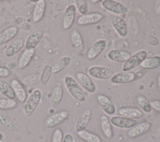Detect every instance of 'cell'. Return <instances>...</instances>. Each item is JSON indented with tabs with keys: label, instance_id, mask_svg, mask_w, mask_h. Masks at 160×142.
<instances>
[{
	"label": "cell",
	"instance_id": "cell-1",
	"mask_svg": "<svg viewBox=\"0 0 160 142\" xmlns=\"http://www.w3.org/2000/svg\"><path fill=\"white\" fill-rule=\"evenodd\" d=\"M64 84L71 96L79 102L85 101V95L81 86L76 80L70 75H66L64 78Z\"/></svg>",
	"mask_w": 160,
	"mask_h": 142
},
{
	"label": "cell",
	"instance_id": "cell-2",
	"mask_svg": "<svg viewBox=\"0 0 160 142\" xmlns=\"http://www.w3.org/2000/svg\"><path fill=\"white\" fill-rule=\"evenodd\" d=\"M42 98V92L39 89H34L27 98L24 103L23 112L27 117H30L39 104Z\"/></svg>",
	"mask_w": 160,
	"mask_h": 142
},
{
	"label": "cell",
	"instance_id": "cell-3",
	"mask_svg": "<svg viewBox=\"0 0 160 142\" xmlns=\"http://www.w3.org/2000/svg\"><path fill=\"white\" fill-rule=\"evenodd\" d=\"M148 53L146 50L142 49L131 55L129 58L126 60L122 66V71H130L137 66H139L142 61L147 58Z\"/></svg>",
	"mask_w": 160,
	"mask_h": 142
},
{
	"label": "cell",
	"instance_id": "cell-4",
	"mask_svg": "<svg viewBox=\"0 0 160 142\" xmlns=\"http://www.w3.org/2000/svg\"><path fill=\"white\" fill-rule=\"evenodd\" d=\"M88 73L91 77L101 80L109 79L114 74L111 68L103 66H92L89 68Z\"/></svg>",
	"mask_w": 160,
	"mask_h": 142
},
{
	"label": "cell",
	"instance_id": "cell-5",
	"mask_svg": "<svg viewBox=\"0 0 160 142\" xmlns=\"http://www.w3.org/2000/svg\"><path fill=\"white\" fill-rule=\"evenodd\" d=\"M69 116L67 110H62L48 116L44 121V125L47 128H53L64 122Z\"/></svg>",
	"mask_w": 160,
	"mask_h": 142
},
{
	"label": "cell",
	"instance_id": "cell-6",
	"mask_svg": "<svg viewBox=\"0 0 160 142\" xmlns=\"http://www.w3.org/2000/svg\"><path fill=\"white\" fill-rule=\"evenodd\" d=\"M101 6L106 10L116 14H125L128 11L123 4L114 0H103L101 1Z\"/></svg>",
	"mask_w": 160,
	"mask_h": 142
},
{
	"label": "cell",
	"instance_id": "cell-7",
	"mask_svg": "<svg viewBox=\"0 0 160 142\" xmlns=\"http://www.w3.org/2000/svg\"><path fill=\"white\" fill-rule=\"evenodd\" d=\"M107 46V41L106 39H100L96 41L89 48L86 53V57L89 60L96 59L102 53Z\"/></svg>",
	"mask_w": 160,
	"mask_h": 142
},
{
	"label": "cell",
	"instance_id": "cell-8",
	"mask_svg": "<svg viewBox=\"0 0 160 142\" xmlns=\"http://www.w3.org/2000/svg\"><path fill=\"white\" fill-rule=\"evenodd\" d=\"M110 121L112 125L121 129H131L138 123L137 119L121 116H112L110 119Z\"/></svg>",
	"mask_w": 160,
	"mask_h": 142
},
{
	"label": "cell",
	"instance_id": "cell-9",
	"mask_svg": "<svg viewBox=\"0 0 160 142\" xmlns=\"http://www.w3.org/2000/svg\"><path fill=\"white\" fill-rule=\"evenodd\" d=\"M76 14V8L72 4H69L65 9L63 16L62 26L65 30H68L71 28L72 26Z\"/></svg>",
	"mask_w": 160,
	"mask_h": 142
},
{
	"label": "cell",
	"instance_id": "cell-10",
	"mask_svg": "<svg viewBox=\"0 0 160 142\" xmlns=\"http://www.w3.org/2000/svg\"><path fill=\"white\" fill-rule=\"evenodd\" d=\"M78 83L86 91L89 93H94L96 91V86L94 82L86 73L78 72L76 74Z\"/></svg>",
	"mask_w": 160,
	"mask_h": 142
},
{
	"label": "cell",
	"instance_id": "cell-11",
	"mask_svg": "<svg viewBox=\"0 0 160 142\" xmlns=\"http://www.w3.org/2000/svg\"><path fill=\"white\" fill-rule=\"evenodd\" d=\"M97 101L101 109L108 115H113L116 109L111 99L106 95L99 94L97 96Z\"/></svg>",
	"mask_w": 160,
	"mask_h": 142
},
{
	"label": "cell",
	"instance_id": "cell-12",
	"mask_svg": "<svg viewBox=\"0 0 160 142\" xmlns=\"http://www.w3.org/2000/svg\"><path fill=\"white\" fill-rule=\"evenodd\" d=\"M103 15L99 13H91L79 17L77 23L80 26L94 24L99 23L103 19Z\"/></svg>",
	"mask_w": 160,
	"mask_h": 142
},
{
	"label": "cell",
	"instance_id": "cell-13",
	"mask_svg": "<svg viewBox=\"0 0 160 142\" xmlns=\"http://www.w3.org/2000/svg\"><path fill=\"white\" fill-rule=\"evenodd\" d=\"M111 23L116 31L121 37H126L128 34V27L126 21L118 16H113L111 19Z\"/></svg>",
	"mask_w": 160,
	"mask_h": 142
},
{
	"label": "cell",
	"instance_id": "cell-14",
	"mask_svg": "<svg viewBox=\"0 0 160 142\" xmlns=\"http://www.w3.org/2000/svg\"><path fill=\"white\" fill-rule=\"evenodd\" d=\"M25 40L23 38H16L11 41L4 50V55L7 58H11L18 53L24 46Z\"/></svg>",
	"mask_w": 160,
	"mask_h": 142
},
{
	"label": "cell",
	"instance_id": "cell-15",
	"mask_svg": "<svg viewBox=\"0 0 160 142\" xmlns=\"http://www.w3.org/2000/svg\"><path fill=\"white\" fill-rule=\"evenodd\" d=\"M92 118V111L90 109H86L84 110L79 116L77 119L75 130L76 131L79 132L81 131L86 130V128L88 126Z\"/></svg>",
	"mask_w": 160,
	"mask_h": 142
},
{
	"label": "cell",
	"instance_id": "cell-16",
	"mask_svg": "<svg viewBox=\"0 0 160 142\" xmlns=\"http://www.w3.org/2000/svg\"><path fill=\"white\" fill-rule=\"evenodd\" d=\"M110 81L115 84L129 83L134 81V73L131 71L118 72L112 75Z\"/></svg>",
	"mask_w": 160,
	"mask_h": 142
},
{
	"label": "cell",
	"instance_id": "cell-17",
	"mask_svg": "<svg viewBox=\"0 0 160 142\" xmlns=\"http://www.w3.org/2000/svg\"><path fill=\"white\" fill-rule=\"evenodd\" d=\"M43 36V31L41 30H36L31 32L27 37L25 43V49H35Z\"/></svg>",
	"mask_w": 160,
	"mask_h": 142
},
{
	"label": "cell",
	"instance_id": "cell-18",
	"mask_svg": "<svg viewBox=\"0 0 160 142\" xmlns=\"http://www.w3.org/2000/svg\"><path fill=\"white\" fill-rule=\"evenodd\" d=\"M11 85L14 90L17 99L20 103H24L27 99L28 94L26 90L21 82L18 79L14 78L11 81Z\"/></svg>",
	"mask_w": 160,
	"mask_h": 142
},
{
	"label": "cell",
	"instance_id": "cell-19",
	"mask_svg": "<svg viewBox=\"0 0 160 142\" xmlns=\"http://www.w3.org/2000/svg\"><path fill=\"white\" fill-rule=\"evenodd\" d=\"M151 124L148 122H142L131 128L128 132V136L129 138H134L139 137L146 133L151 128Z\"/></svg>",
	"mask_w": 160,
	"mask_h": 142
},
{
	"label": "cell",
	"instance_id": "cell-20",
	"mask_svg": "<svg viewBox=\"0 0 160 142\" xmlns=\"http://www.w3.org/2000/svg\"><path fill=\"white\" fill-rule=\"evenodd\" d=\"M46 8V2L44 0H39L34 6L32 19L34 23H37L43 18Z\"/></svg>",
	"mask_w": 160,
	"mask_h": 142
},
{
	"label": "cell",
	"instance_id": "cell-21",
	"mask_svg": "<svg viewBox=\"0 0 160 142\" xmlns=\"http://www.w3.org/2000/svg\"><path fill=\"white\" fill-rule=\"evenodd\" d=\"M130 56L131 54L129 52L119 49H111L107 54V57L109 60L119 63H124Z\"/></svg>",
	"mask_w": 160,
	"mask_h": 142
},
{
	"label": "cell",
	"instance_id": "cell-22",
	"mask_svg": "<svg viewBox=\"0 0 160 142\" xmlns=\"http://www.w3.org/2000/svg\"><path fill=\"white\" fill-rule=\"evenodd\" d=\"M35 55V49H24L21 54L18 62V68L19 69L26 68L32 60Z\"/></svg>",
	"mask_w": 160,
	"mask_h": 142
},
{
	"label": "cell",
	"instance_id": "cell-23",
	"mask_svg": "<svg viewBox=\"0 0 160 142\" xmlns=\"http://www.w3.org/2000/svg\"><path fill=\"white\" fill-rule=\"evenodd\" d=\"M118 113L121 116L135 119L141 118L144 115V113L140 109L131 107L121 108L118 110Z\"/></svg>",
	"mask_w": 160,
	"mask_h": 142
},
{
	"label": "cell",
	"instance_id": "cell-24",
	"mask_svg": "<svg viewBox=\"0 0 160 142\" xmlns=\"http://www.w3.org/2000/svg\"><path fill=\"white\" fill-rule=\"evenodd\" d=\"M19 28L12 26L4 29L0 33V45H3L13 39L18 33Z\"/></svg>",
	"mask_w": 160,
	"mask_h": 142
},
{
	"label": "cell",
	"instance_id": "cell-25",
	"mask_svg": "<svg viewBox=\"0 0 160 142\" xmlns=\"http://www.w3.org/2000/svg\"><path fill=\"white\" fill-rule=\"evenodd\" d=\"M0 93L7 99H15L16 96L11 84L6 79L0 78Z\"/></svg>",
	"mask_w": 160,
	"mask_h": 142
},
{
	"label": "cell",
	"instance_id": "cell-26",
	"mask_svg": "<svg viewBox=\"0 0 160 142\" xmlns=\"http://www.w3.org/2000/svg\"><path fill=\"white\" fill-rule=\"evenodd\" d=\"M71 41L73 48L76 51L81 53L84 49V41L82 37L77 29H73L71 33Z\"/></svg>",
	"mask_w": 160,
	"mask_h": 142
},
{
	"label": "cell",
	"instance_id": "cell-27",
	"mask_svg": "<svg viewBox=\"0 0 160 142\" xmlns=\"http://www.w3.org/2000/svg\"><path fill=\"white\" fill-rule=\"evenodd\" d=\"M71 57L69 56H64L59 58L52 66L51 71L52 74H58L66 68L70 64Z\"/></svg>",
	"mask_w": 160,
	"mask_h": 142
},
{
	"label": "cell",
	"instance_id": "cell-28",
	"mask_svg": "<svg viewBox=\"0 0 160 142\" xmlns=\"http://www.w3.org/2000/svg\"><path fill=\"white\" fill-rule=\"evenodd\" d=\"M100 124L101 130L104 136L108 139L112 138L113 136V129L109 118L106 115H102L100 118Z\"/></svg>",
	"mask_w": 160,
	"mask_h": 142
},
{
	"label": "cell",
	"instance_id": "cell-29",
	"mask_svg": "<svg viewBox=\"0 0 160 142\" xmlns=\"http://www.w3.org/2000/svg\"><path fill=\"white\" fill-rule=\"evenodd\" d=\"M63 97V89L61 86H56L53 89L51 97L50 104L52 108H56L61 102Z\"/></svg>",
	"mask_w": 160,
	"mask_h": 142
},
{
	"label": "cell",
	"instance_id": "cell-30",
	"mask_svg": "<svg viewBox=\"0 0 160 142\" xmlns=\"http://www.w3.org/2000/svg\"><path fill=\"white\" fill-rule=\"evenodd\" d=\"M146 69H155L160 66V56H154L145 59L139 65Z\"/></svg>",
	"mask_w": 160,
	"mask_h": 142
},
{
	"label": "cell",
	"instance_id": "cell-31",
	"mask_svg": "<svg viewBox=\"0 0 160 142\" xmlns=\"http://www.w3.org/2000/svg\"><path fill=\"white\" fill-rule=\"evenodd\" d=\"M77 133L78 136L86 142H102V139L99 135L89 131L84 130Z\"/></svg>",
	"mask_w": 160,
	"mask_h": 142
},
{
	"label": "cell",
	"instance_id": "cell-32",
	"mask_svg": "<svg viewBox=\"0 0 160 142\" xmlns=\"http://www.w3.org/2000/svg\"><path fill=\"white\" fill-rule=\"evenodd\" d=\"M0 125L8 131H13L16 128L11 118L2 112H0Z\"/></svg>",
	"mask_w": 160,
	"mask_h": 142
},
{
	"label": "cell",
	"instance_id": "cell-33",
	"mask_svg": "<svg viewBox=\"0 0 160 142\" xmlns=\"http://www.w3.org/2000/svg\"><path fill=\"white\" fill-rule=\"evenodd\" d=\"M138 104L140 109L146 113H149L152 111V107L151 105L150 101L144 96L140 95L138 96L136 98Z\"/></svg>",
	"mask_w": 160,
	"mask_h": 142
},
{
	"label": "cell",
	"instance_id": "cell-34",
	"mask_svg": "<svg viewBox=\"0 0 160 142\" xmlns=\"http://www.w3.org/2000/svg\"><path fill=\"white\" fill-rule=\"evenodd\" d=\"M18 103L15 99L0 98V109L8 110L16 108Z\"/></svg>",
	"mask_w": 160,
	"mask_h": 142
},
{
	"label": "cell",
	"instance_id": "cell-35",
	"mask_svg": "<svg viewBox=\"0 0 160 142\" xmlns=\"http://www.w3.org/2000/svg\"><path fill=\"white\" fill-rule=\"evenodd\" d=\"M52 74V71H51V66L49 65H46L44 66L42 73L41 76L40 78V82L42 85H46L49 82L51 76Z\"/></svg>",
	"mask_w": 160,
	"mask_h": 142
},
{
	"label": "cell",
	"instance_id": "cell-36",
	"mask_svg": "<svg viewBox=\"0 0 160 142\" xmlns=\"http://www.w3.org/2000/svg\"><path fill=\"white\" fill-rule=\"evenodd\" d=\"M76 8L78 12L82 15L88 14L89 11L88 2L86 0H76Z\"/></svg>",
	"mask_w": 160,
	"mask_h": 142
},
{
	"label": "cell",
	"instance_id": "cell-37",
	"mask_svg": "<svg viewBox=\"0 0 160 142\" xmlns=\"http://www.w3.org/2000/svg\"><path fill=\"white\" fill-rule=\"evenodd\" d=\"M41 76L39 74H34L24 78L22 79V83L27 85H33L40 81Z\"/></svg>",
	"mask_w": 160,
	"mask_h": 142
},
{
	"label": "cell",
	"instance_id": "cell-38",
	"mask_svg": "<svg viewBox=\"0 0 160 142\" xmlns=\"http://www.w3.org/2000/svg\"><path fill=\"white\" fill-rule=\"evenodd\" d=\"M63 137L64 135L62 131L60 128H57L52 133L51 142H62Z\"/></svg>",
	"mask_w": 160,
	"mask_h": 142
},
{
	"label": "cell",
	"instance_id": "cell-39",
	"mask_svg": "<svg viewBox=\"0 0 160 142\" xmlns=\"http://www.w3.org/2000/svg\"><path fill=\"white\" fill-rule=\"evenodd\" d=\"M11 74V72L8 68L0 66V78H5L9 77Z\"/></svg>",
	"mask_w": 160,
	"mask_h": 142
},
{
	"label": "cell",
	"instance_id": "cell-40",
	"mask_svg": "<svg viewBox=\"0 0 160 142\" xmlns=\"http://www.w3.org/2000/svg\"><path fill=\"white\" fill-rule=\"evenodd\" d=\"M148 70L146 69H141L138 71H137L136 73H134V81H138L141 79L147 73Z\"/></svg>",
	"mask_w": 160,
	"mask_h": 142
},
{
	"label": "cell",
	"instance_id": "cell-41",
	"mask_svg": "<svg viewBox=\"0 0 160 142\" xmlns=\"http://www.w3.org/2000/svg\"><path fill=\"white\" fill-rule=\"evenodd\" d=\"M150 103L152 108L160 113V100H153Z\"/></svg>",
	"mask_w": 160,
	"mask_h": 142
},
{
	"label": "cell",
	"instance_id": "cell-42",
	"mask_svg": "<svg viewBox=\"0 0 160 142\" xmlns=\"http://www.w3.org/2000/svg\"><path fill=\"white\" fill-rule=\"evenodd\" d=\"M62 142H74L73 136L71 133H66L63 137Z\"/></svg>",
	"mask_w": 160,
	"mask_h": 142
},
{
	"label": "cell",
	"instance_id": "cell-43",
	"mask_svg": "<svg viewBox=\"0 0 160 142\" xmlns=\"http://www.w3.org/2000/svg\"><path fill=\"white\" fill-rule=\"evenodd\" d=\"M155 13L157 15H160V0L156 1Z\"/></svg>",
	"mask_w": 160,
	"mask_h": 142
},
{
	"label": "cell",
	"instance_id": "cell-44",
	"mask_svg": "<svg viewBox=\"0 0 160 142\" xmlns=\"http://www.w3.org/2000/svg\"><path fill=\"white\" fill-rule=\"evenodd\" d=\"M157 84H158V89H159V93H160V74L158 75V78H157Z\"/></svg>",
	"mask_w": 160,
	"mask_h": 142
},
{
	"label": "cell",
	"instance_id": "cell-45",
	"mask_svg": "<svg viewBox=\"0 0 160 142\" xmlns=\"http://www.w3.org/2000/svg\"><path fill=\"white\" fill-rule=\"evenodd\" d=\"M5 22V19L4 17H0V28L2 26Z\"/></svg>",
	"mask_w": 160,
	"mask_h": 142
},
{
	"label": "cell",
	"instance_id": "cell-46",
	"mask_svg": "<svg viewBox=\"0 0 160 142\" xmlns=\"http://www.w3.org/2000/svg\"><path fill=\"white\" fill-rule=\"evenodd\" d=\"M91 3H92L93 4H96V3H99V2H101V1H97V0H92V1H90Z\"/></svg>",
	"mask_w": 160,
	"mask_h": 142
},
{
	"label": "cell",
	"instance_id": "cell-47",
	"mask_svg": "<svg viewBox=\"0 0 160 142\" xmlns=\"http://www.w3.org/2000/svg\"><path fill=\"white\" fill-rule=\"evenodd\" d=\"M158 133H159V134H160V128L159 129V130H158Z\"/></svg>",
	"mask_w": 160,
	"mask_h": 142
},
{
	"label": "cell",
	"instance_id": "cell-48",
	"mask_svg": "<svg viewBox=\"0 0 160 142\" xmlns=\"http://www.w3.org/2000/svg\"><path fill=\"white\" fill-rule=\"evenodd\" d=\"M0 142H4V141H0Z\"/></svg>",
	"mask_w": 160,
	"mask_h": 142
}]
</instances>
